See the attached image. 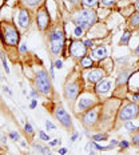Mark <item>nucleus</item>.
<instances>
[{
	"instance_id": "obj_1",
	"label": "nucleus",
	"mask_w": 139,
	"mask_h": 155,
	"mask_svg": "<svg viewBox=\"0 0 139 155\" xmlns=\"http://www.w3.org/2000/svg\"><path fill=\"white\" fill-rule=\"evenodd\" d=\"M35 86L38 88V92L42 95H50L52 91L51 84V75H48V72L44 68H40L35 74Z\"/></svg>"
},
{
	"instance_id": "obj_2",
	"label": "nucleus",
	"mask_w": 139,
	"mask_h": 155,
	"mask_svg": "<svg viewBox=\"0 0 139 155\" xmlns=\"http://www.w3.org/2000/svg\"><path fill=\"white\" fill-rule=\"evenodd\" d=\"M74 22L76 27H80L82 30H90L96 22V13L91 9H82L76 13Z\"/></svg>"
},
{
	"instance_id": "obj_3",
	"label": "nucleus",
	"mask_w": 139,
	"mask_h": 155,
	"mask_svg": "<svg viewBox=\"0 0 139 155\" xmlns=\"http://www.w3.org/2000/svg\"><path fill=\"white\" fill-rule=\"evenodd\" d=\"M50 40V51L52 55H59L64 47V34L60 30H54L48 35Z\"/></svg>"
},
{
	"instance_id": "obj_4",
	"label": "nucleus",
	"mask_w": 139,
	"mask_h": 155,
	"mask_svg": "<svg viewBox=\"0 0 139 155\" xmlns=\"http://www.w3.org/2000/svg\"><path fill=\"white\" fill-rule=\"evenodd\" d=\"M3 39H4L5 44L11 46V47H15V46L19 44V40H20V35H19V31L16 30V27L12 26V24H8L5 23L3 26Z\"/></svg>"
},
{
	"instance_id": "obj_5",
	"label": "nucleus",
	"mask_w": 139,
	"mask_h": 155,
	"mask_svg": "<svg viewBox=\"0 0 139 155\" xmlns=\"http://www.w3.org/2000/svg\"><path fill=\"white\" fill-rule=\"evenodd\" d=\"M139 114V107L135 104V103H128V104H126V106H123L119 110V120H124V122H127V120L130 119H134L135 116H138Z\"/></svg>"
},
{
	"instance_id": "obj_6",
	"label": "nucleus",
	"mask_w": 139,
	"mask_h": 155,
	"mask_svg": "<svg viewBox=\"0 0 139 155\" xmlns=\"http://www.w3.org/2000/svg\"><path fill=\"white\" fill-rule=\"evenodd\" d=\"M36 24L40 31H46L50 26V13L46 5H42L36 12Z\"/></svg>"
},
{
	"instance_id": "obj_7",
	"label": "nucleus",
	"mask_w": 139,
	"mask_h": 155,
	"mask_svg": "<svg viewBox=\"0 0 139 155\" xmlns=\"http://www.w3.org/2000/svg\"><path fill=\"white\" fill-rule=\"evenodd\" d=\"M55 116L56 119L60 122L62 126H64L66 129H71L72 127V122H71V116L63 107H58L55 110Z\"/></svg>"
},
{
	"instance_id": "obj_8",
	"label": "nucleus",
	"mask_w": 139,
	"mask_h": 155,
	"mask_svg": "<svg viewBox=\"0 0 139 155\" xmlns=\"http://www.w3.org/2000/svg\"><path fill=\"white\" fill-rule=\"evenodd\" d=\"M17 24L22 30H27L31 26V16L27 8L19 9V15H17Z\"/></svg>"
},
{
	"instance_id": "obj_9",
	"label": "nucleus",
	"mask_w": 139,
	"mask_h": 155,
	"mask_svg": "<svg viewBox=\"0 0 139 155\" xmlns=\"http://www.w3.org/2000/svg\"><path fill=\"white\" fill-rule=\"evenodd\" d=\"M86 46L82 42H72V44L70 47V53L74 58H84L86 55Z\"/></svg>"
},
{
	"instance_id": "obj_10",
	"label": "nucleus",
	"mask_w": 139,
	"mask_h": 155,
	"mask_svg": "<svg viewBox=\"0 0 139 155\" xmlns=\"http://www.w3.org/2000/svg\"><path fill=\"white\" fill-rule=\"evenodd\" d=\"M79 94V86L78 83H68L64 88V95L67 100H75Z\"/></svg>"
},
{
	"instance_id": "obj_11",
	"label": "nucleus",
	"mask_w": 139,
	"mask_h": 155,
	"mask_svg": "<svg viewBox=\"0 0 139 155\" xmlns=\"http://www.w3.org/2000/svg\"><path fill=\"white\" fill-rule=\"evenodd\" d=\"M95 103V98L91 95H83L78 99V110L79 111H84L87 108H90Z\"/></svg>"
},
{
	"instance_id": "obj_12",
	"label": "nucleus",
	"mask_w": 139,
	"mask_h": 155,
	"mask_svg": "<svg viewBox=\"0 0 139 155\" xmlns=\"http://www.w3.org/2000/svg\"><path fill=\"white\" fill-rule=\"evenodd\" d=\"M98 114H99L98 108L87 111L86 114H84V116H83V123L86 124V126H88V127H90V126H94L95 122L98 120Z\"/></svg>"
},
{
	"instance_id": "obj_13",
	"label": "nucleus",
	"mask_w": 139,
	"mask_h": 155,
	"mask_svg": "<svg viewBox=\"0 0 139 155\" xmlns=\"http://www.w3.org/2000/svg\"><path fill=\"white\" fill-rule=\"evenodd\" d=\"M103 78H104V71L100 70V68L91 70L90 74L87 75V79H88V82H91V83H99Z\"/></svg>"
},
{
	"instance_id": "obj_14",
	"label": "nucleus",
	"mask_w": 139,
	"mask_h": 155,
	"mask_svg": "<svg viewBox=\"0 0 139 155\" xmlns=\"http://www.w3.org/2000/svg\"><path fill=\"white\" fill-rule=\"evenodd\" d=\"M110 90H111V82L110 80H100L96 86V92L100 94V95L109 94Z\"/></svg>"
},
{
	"instance_id": "obj_15",
	"label": "nucleus",
	"mask_w": 139,
	"mask_h": 155,
	"mask_svg": "<svg viewBox=\"0 0 139 155\" xmlns=\"http://www.w3.org/2000/svg\"><path fill=\"white\" fill-rule=\"evenodd\" d=\"M107 56V49H106V47H99V48H96L95 51H94V58L95 59H104Z\"/></svg>"
},
{
	"instance_id": "obj_16",
	"label": "nucleus",
	"mask_w": 139,
	"mask_h": 155,
	"mask_svg": "<svg viewBox=\"0 0 139 155\" xmlns=\"http://www.w3.org/2000/svg\"><path fill=\"white\" fill-rule=\"evenodd\" d=\"M80 66H82L83 68H90V67H92V59L88 58V56L82 58V60H80Z\"/></svg>"
},
{
	"instance_id": "obj_17",
	"label": "nucleus",
	"mask_w": 139,
	"mask_h": 155,
	"mask_svg": "<svg viewBox=\"0 0 139 155\" xmlns=\"http://www.w3.org/2000/svg\"><path fill=\"white\" fill-rule=\"evenodd\" d=\"M42 1L43 0H23L24 5L27 7H38L39 4H42Z\"/></svg>"
},
{
	"instance_id": "obj_18",
	"label": "nucleus",
	"mask_w": 139,
	"mask_h": 155,
	"mask_svg": "<svg viewBox=\"0 0 139 155\" xmlns=\"http://www.w3.org/2000/svg\"><path fill=\"white\" fill-rule=\"evenodd\" d=\"M130 38H131V32L130 31H126L123 35H122V38H120V44L122 46L128 44V40H130Z\"/></svg>"
},
{
	"instance_id": "obj_19",
	"label": "nucleus",
	"mask_w": 139,
	"mask_h": 155,
	"mask_svg": "<svg viewBox=\"0 0 139 155\" xmlns=\"http://www.w3.org/2000/svg\"><path fill=\"white\" fill-rule=\"evenodd\" d=\"M130 26L131 27H139V12L134 13V16L130 19Z\"/></svg>"
},
{
	"instance_id": "obj_20",
	"label": "nucleus",
	"mask_w": 139,
	"mask_h": 155,
	"mask_svg": "<svg viewBox=\"0 0 139 155\" xmlns=\"http://www.w3.org/2000/svg\"><path fill=\"white\" fill-rule=\"evenodd\" d=\"M124 129L131 131V133H132V131H138V127H136L132 122H130V120H127L126 123H124Z\"/></svg>"
},
{
	"instance_id": "obj_21",
	"label": "nucleus",
	"mask_w": 139,
	"mask_h": 155,
	"mask_svg": "<svg viewBox=\"0 0 139 155\" xmlns=\"http://www.w3.org/2000/svg\"><path fill=\"white\" fill-rule=\"evenodd\" d=\"M127 76H128V71H122L119 78H118V84L124 83V82L127 80Z\"/></svg>"
},
{
	"instance_id": "obj_22",
	"label": "nucleus",
	"mask_w": 139,
	"mask_h": 155,
	"mask_svg": "<svg viewBox=\"0 0 139 155\" xmlns=\"http://www.w3.org/2000/svg\"><path fill=\"white\" fill-rule=\"evenodd\" d=\"M0 59H1V63H3V67H4V70L7 74H9V67H8V62H7V59H5V55L3 52L0 53Z\"/></svg>"
},
{
	"instance_id": "obj_23",
	"label": "nucleus",
	"mask_w": 139,
	"mask_h": 155,
	"mask_svg": "<svg viewBox=\"0 0 139 155\" xmlns=\"http://www.w3.org/2000/svg\"><path fill=\"white\" fill-rule=\"evenodd\" d=\"M107 138H109L107 134H96V135L92 137V139H94V140H106Z\"/></svg>"
},
{
	"instance_id": "obj_24",
	"label": "nucleus",
	"mask_w": 139,
	"mask_h": 155,
	"mask_svg": "<svg viewBox=\"0 0 139 155\" xmlns=\"http://www.w3.org/2000/svg\"><path fill=\"white\" fill-rule=\"evenodd\" d=\"M83 4L87 5V7H95L98 4V0H82Z\"/></svg>"
},
{
	"instance_id": "obj_25",
	"label": "nucleus",
	"mask_w": 139,
	"mask_h": 155,
	"mask_svg": "<svg viewBox=\"0 0 139 155\" xmlns=\"http://www.w3.org/2000/svg\"><path fill=\"white\" fill-rule=\"evenodd\" d=\"M9 138H11L12 140H15V142H16V140H20V134L17 133V131H11V133H9Z\"/></svg>"
},
{
	"instance_id": "obj_26",
	"label": "nucleus",
	"mask_w": 139,
	"mask_h": 155,
	"mask_svg": "<svg viewBox=\"0 0 139 155\" xmlns=\"http://www.w3.org/2000/svg\"><path fill=\"white\" fill-rule=\"evenodd\" d=\"M24 131H26L27 134H34V129H32V126H31L30 122H27V123L24 124Z\"/></svg>"
},
{
	"instance_id": "obj_27",
	"label": "nucleus",
	"mask_w": 139,
	"mask_h": 155,
	"mask_svg": "<svg viewBox=\"0 0 139 155\" xmlns=\"http://www.w3.org/2000/svg\"><path fill=\"white\" fill-rule=\"evenodd\" d=\"M39 137H40V139H42V140H46V142H48V140H50V135H47L44 131H39Z\"/></svg>"
},
{
	"instance_id": "obj_28",
	"label": "nucleus",
	"mask_w": 139,
	"mask_h": 155,
	"mask_svg": "<svg viewBox=\"0 0 139 155\" xmlns=\"http://www.w3.org/2000/svg\"><path fill=\"white\" fill-rule=\"evenodd\" d=\"M44 124H46V127H47V130H55V129H56V126H55V124L52 123L51 120H46V123H44Z\"/></svg>"
},
{
	"instance_id": "obj_29",
	"label": "nucleus",
	"mask_w": 139,
	"mask_h": 155,
	"mask_svg": "<svg viewBox=\"0 0 139 155\" xmlns=\"http://www.w3.org/2000/svg\"><path fill=\"white\" fill-rule=\"evenodd\" d=\"M132 143H134V146H139V131L134 134V137H132Z\"/></svg>"
},
{
	"instance_id": "obj_30",
	"label": "nucleus",
	"mask_w": 139,
	"mask_h": 155,
	"mask_svg": "<svg viewBox=\"0 0 139 155\" xmlns=\"http://www.w3.org/2000/svg\"><path fill=\"white\" fill-rule=\"evenodd\" d=\"M32 147H34L35 150H36V152H38V154H42V151H43V147L40 146V144H38V143H32Z\"/></svg>"
},
{
	"instance_id": "obj_31",
	"label": "nucleus",
	"mask_w": 139,
	"mask_h": 155,
	"mask_svg": "<svg viewBox=\"0 0 139 155\" xmlns=\"http://www.w3.org/2000/svg\"><path fill=\"white\" fill-rule=\"evenodd\" d=\"M54 66H55V68H58V70H60V68H63V60H60V59H58V60H55V63H54Z\"/></svg>"
},
{
	"instance_id": "obj_32",
	"label": "nucleus",
	"mask_w": 139,
	"mask_h": 155,
	"mask_svg": "<svg viewBox=\"0 0 139 155\" xmlns=\"http://www.w3.org/2000/svg\"><path fill=\"white\" fill-rule=\"evenodd\" d=\"M100 1H102L103 5H107V7H110V5H113L115 3V0H100Z\"/></svg>"
},
{
	"instance_id": "obj_33",
	"label": "nucleus",
	"mask_w": 139,
	"mask_h": 155,
	"mask_svg": "<svg viewBox=\"0 0 139 155\" xmlns=\"http://www.w3.org/2000/svg\"><path fill=\"white\" fill-rule=\"evenodd\" d=\"M27 43H22V44H20V47H19V51H20V52L22 53H26L27 52Z\"/></svg>"
},
{
	"instance_id": "obj_34",
	"label": "nucleus",
	"mask_w": 139,
	"mask_h": 155,
	"mask_svg": "<svg viewBox=\"0 0 139 155\" xmlns=\"http://www.w3.org/2000/svg\"><path fill=\"white\" fill-rule=\"evenodd\" d=\"M118 146L120 147V148H127V147L130 146V143L127 142V140H122V142H119V144Z\"/></svg>"
},
{
	"instance_id": "obj_35",
	"label": "nucleus",
	"mask_w": 139,
	"mask_h": 155,
	"mask_svg": "<svg viewBox=\"0 0 139 155\" xmlns=\"http://www.w3.org/2000/svg\"><path fill=\"white\" fill-rule=\"evenodd\" d=\"M36 106H38V99H31L30 108L31 110H34V108H36Z\"/></svg>"
},
{
	"instance_id": "obj_36",
	"label": "nucleus",
	"mask_w": 139,
	"mask_h": 155,
	"mask_svg": "<svg viewBox=\"0 0 139 155\" xmlns=\"http://www.w3.org/2000/svg\"><path fill=\"white\" fill-rule=\"evenodd\" d=\"M59 143H60V138H59V139H54V140H51V142H48V146L54 147V146H58Z\"/></svg>"
},
{
	"instance_id": "obj_37",
	"label": "nucleus",
	"mask_w": 139,
	"mask_h": 155,
	"mask_svg": "<svg viewBox=\"0 0 139 155\" xmlns=\"http://www.w3.org/2000/svg\"><path fill=\"white\" fill-rule=\"evenodd\" d=\"M74 34L75 36H80L83 34V30L80 28V27H75V30H74Z\"/></svg>"
},
{
	"instance_id": "obj_38",
	"label": "nucleus",
	"mask_w": 139,
	"mask_h": 155,
	"mask_svg": "<svg viewBox=\"0 0 139 155\" xmlns=\"http://www.w3.org/2000/svg\"><path fill=\"white\" fill-rule=\"evenodd\" d=\"M42 154L43 155H52L51 150L48 148V147H43V151H42Z\"/></svg>"
},
{
	"instance_id": "obj_39",
	"label": "nucleus",
	"mask_w": 139,
	"mask_h": 155,
	"mask_svg": "<svg viewBox=\"0 0 139 155\" xmlns=\"http://www.w3.org/2000/svg\"><path fill=\"white\" fill-rule=\"evenodd\" d=\"M84 46H86V47H92V46H94V42L90 39H87V40H84Z\"/></svg>"
},
{
	"instance_id": "obj_40",
	"label": "nucleus",
	"mask_w": 139,
	"mask_h": 155,
	"mask_svg": "<svg viewBox=\"0 0 139 155\" xmlns=\"http://www.w3.org/2000/svg\"><path fill=\"white\" fill-rule=\"evenodd\" d=\"M54 68H55V66H54V64H51V67H50V75H51V79H55V74H54Z\"/></svg>"
},
{
	"instance_id": "obj_41",
	"label": "nucleus",
	"mask_w": 139,
	"mask_h": 155,
	"mask_svg": "<svg viewBox=\"0 0 139 155\" xmlns=\"http://www.w3.org/2000/svg\"><path fill=\"white\" fill-rule=\"evenodd\" d=\"M31 96H32V99H36V98H38V91H36V90H31Z\"/></svg>"
},
{
	"instance_id": "obj_42",
	"label": "nucleus",
	"mask_w": 139,
	"mask_h": 155,
	"mask_svg": "<svg viewBox=\"0 0 139 155\" xmlns=\"http://www.w3.org/2000/svg\"><path fill=\"white\" fill-rule=\"evenodd\" d=\"M3 90H4V91H5L7 94H8V95H11V96H12V91L9 90L8 86H3Z\"/></svg>"
},
{
	"instance_id": "obj_43",
	"label": "nucleus",
	"mask_w": 139,
	"mask_h": 155,
	"mask_svg": "<svg viewBox=\"0 0 139 155\" xmlns=\"http://www.w3.org/2000/svg\"><path fill=\"white\" fill-rule=\"evenodd\" d=\"M78 137H79V133H76V131H75V133L72 134V137H71V142H75V140L78 139Z\"/></svg>"
},
{
	"instance_id": "obj_44",
	"label": "nucleus",
	"mask_w": 139,
	"mask_h": 155,
	"mask_svg": "<svg viewBox=\"0 0 139 155\" xmlns=\"http://www.w3.org/2000/svg\"><path fill=\"white\" fill-rule=\"evenodd\" d=\"M66 154H67V148H66V147L59 148V155H66Z\"/></svg>"
},
{
	"instance_id": "obj_45",
	"label": "nucleus",
	"mask_w": 139,
	"mask_h": 155,
	"mask_svg": "<svg viewBox=\"0 0 139 155\" xmlns=\"http://www.w3.org/2000/svg\"><path fill=\"white\" fill-rule=\"evenodd\" d=\"M19 142H20V146H22V147H27V143H26V140H23V139H20Z\"/></svg>"
},
{
	"instance_id": "obj_46",
	"label": "nucleus",
	"mask_w": 139,
	"mask_h": 155,
	"mask_svg": "<svg viewBox=\"0 0 139 155\" xmlns=\"http://www.w3.org/2000/svg\"><path fill=\"white\" fill-rule=\"evenodd\" d=\"M68 1H70V3H71V4H78V3H79V1H80V0H68Z\"/></svg>"
},
{
	"instance_id": "obj_47",
	"label": "nucleus",
	"mask_w": 139,
	"mask_h": 155,
	"mask_svg": "<svg viewBox=\"0 0 139 155\" xmlns=\"http://www.w3.org/2000/svg\"><path fill=\"white\" fill-rule=\"evenodd\" d=\"M0 140H1V143H5V142H7V138H5L4 135H3V137H1V139H0Z\"/></svg>"
},
{
	"instance_id": "obj_48",
	"label": "nucleus",
	"mask_w": 139,
	"mask_h": 155,
	"mask_svg": "<svg viewBox=\"0 0 139 155\" xmlns=\"http://www.w3.org/2000/svg\"><path fill=\"white\" fill-rule=\"evenodd\" d=\"M135 8L139 11V0H136V4H135Z\"/></svg>"
},
{
	"instance_id": "obj_49",
	"label": "nucleus",
	"mask_w": 139,
	"mask_h": 155,
	"mask_svg": "<svg viewBox=\"0 0 139 155\" xmlns=\"http://www.w3.org/2000/svg\"><path fill=\"white\" fill-rule=\"evenodd\" d=\"M90 155H95V151H90Z\"/></svg>"
},
{
	"instance_id": "obj_50",
	"label": "nucleus",
	"mask_w": 139,
	"mask_h": 155,
	"mask_svg": "<svg viewBox=\"0 0 139 155\" xmlns=\"http://www.w3.org/2000/svg\"><path fill=\"white\" fill-rule=\"evenodd\" d=\"M136 53H139V46H138V48H136V51H135Z\"/></svg>"
},
{
	"instance_id": "obj_51",
	"label": "nucleus",
	"mask_w": 139,
	"mask_h": 155,
	"mask_svg": "<svg viewBox=\"0 0 139 155\" xmlns=\"http://www.w3.org/2000/svg\"><path fill=\"white\" fill-rule=\"evenodd\" d=\"M0 5H1V0H0Z\"/></svg>"
}]
</instances>
